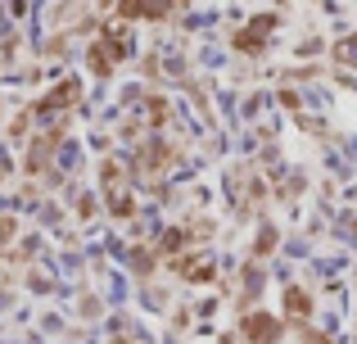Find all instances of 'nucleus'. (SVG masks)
Masks as SVG:
<instances>
[{
  "label": "nucleus",
  "mask_w": 357,
  "mask_h": 344,
  "mask_svg": "<svg viewBox=\"0 0 357 344\" xmlns=\"http://www.w3.org/2000/svg\"><path fill=\"white\" fill-rule=\"evenodd\" d=\"M9 236H14V222H9V218H0V249L9 245Z\"/></svg>",
  "instance_id": "obj_6"
},
{
  "label": "nucleus",
  "mask_w": 357,
  "mask_h": 344,
  "mask_svg": "<svg viewBox=\"0 0 357 344\" xmlns=\"http://www.w3.org/2000/svg\"><path fill=\"white\" fill-rule=\"evenodd\" d=\"M73 96H77V82H63V87H54V91H50V100H41V105L32 109V114H50V109H63V105H73Z\"/></svg>",
  "instance_id": "obj_2"
},
{
  "label": "nucleus",
  "mask_w": 357,
  "mask_h": 344,
  "mask_svg": "<svg viewBox=\"0 0 357 344\" xmlns=\"http://www.w3.org/2000/svg\"><path fill=\"white\" fill-rule=\"evenodd\" d=\"M105 195H109L114 218H127V213H131V190H127V172H122V163H105Z\"/></svg>",
  "instance_id": "obj_1"
},
{
  "label": "nucleus",
  "mask_w": 357,
  "mask_h": 344,
  "mask_svg": "<svg viewBox=\"0 0 357 344\" xmlns=\"http://www.w3.org/2000/svg\"><path fill=\"white\" fill-rule=\"evenodd\" d=\"M122 18H167L172 5H118Z\"/></svg>",
  "instance_id": "obj_3"
},
{
  "label": "nucleus",
  "mask_w": 357,
  "mask_h": 344,
  "mask_svg": "<svg viewBox=\"0 0 357 344\" xmlns=\"http://www.w3.org/2000/svg\"><path fill=\"white\" fill-rule=\"evenodd\" d=\"M244 331H249L253 340H271V336H276V322H267V317H249V322H244Z\"/></svg>",
  "instance_id": "obj_5"
},
{
  "label": "nucleus",
  "mask_w": 357,
  "mask_h": 344,
  "mask_svg": "<svg viewBox=\"0 0 357 344\" xmlns=\"http://www.w3.org/2000/svg\"><path fill=\"white\" fill-rule=\"evenodd\" d=\"M114 63H118V45L109 50V41H100L96 50H91V68H96V73H109Z\"/></svg>",
  "instance_id": "obj_4"
}]
</instances>
